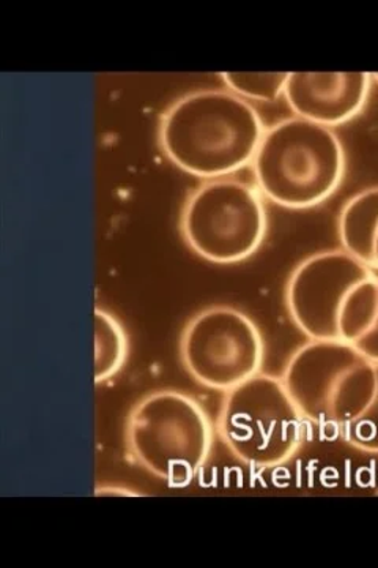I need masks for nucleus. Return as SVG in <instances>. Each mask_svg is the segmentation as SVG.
Listing matches in <instances>:
<instances>
[{
  "label": "nucleus",
  "mask_w": 378,
  "mask_h": 568,
  "mask_svg": "<svg viewBox=\"0 0 378 568\" xmlns=\"http://www.w3.org/2000/svg\"><path fill=\"white\" fill-rule=\"evenodd\" d=\"M339 339L378 365V275L351 291L339 320Z\"/></svg>",
  "instance_id": "nucleus-10"
},
{
  "label": "nucleus",
  "mask_w": 378,
  "mask_h": 568,
  "mask_svg": "<svg viewBox=\"0 0 378 568\" xmlns=\"http://www.w3.org/2000/svg\"><path fill=\"white\" fill-rule=\"evenodd\" d=\"M265 126L253 104L229 91L188 93L164 112L161 149L194 178H229L253 163Z\"/></svg>",
  "instance_id": "nucleus-1"
},
{
  "label": "nucleus",
  "mask_w": 378,
  "mask_h": 568,
  "mask_svg": "<svg viewBox=\"0 0 378 568\" xmlns=\"http://www.w3.org/2000/svg\"><path fill=\"white\" fill-rule=\"evenodd\" d=\"M227 91L243 100L275 102L286 91L289 73H223Z\"/></svg>",
  "instance_id": "nucleus-13"
},
{
  "label": "nucleus",
  "mask_w": 378,
  "mask_h": 568,
  "mask_svg": "<svg viewBox=\"0 0 378 568\" xmlns=\"http://www.w3.org/2000/svg\"><path fill=\"white\" fill-rule=\"evenodd\" d=\"M372 271L378 272V231L374 241Z\"/></svg>",
  "instance_id": "nucleus-15"
},
{
  "label": "nucleus",
  "mask_w": 378,
  "mask_h": 568,
  "mask_svg": "<svg viewBox=\"0 0 378 568\" xmlns=\"http://www.w3.org/2000/svg\"><path fill=\"white\" fill-rule=\"evenodd\" d=\"M280 379L305 420L344 428L372 403L378 365L349 343L310 339L292 355Z\"/></svg>",
  "instance_id": "nucleus-4"
},
{
  "label": "nucleus",
  "mask_w": 378,
  "mask_h": 568,
  "mask_svg": "<svg viewBox=\"0 0 378 568\" xmlns=\"http://www.w3.org/2000/svg\"><path fill=\"white\" fill-rule=\"evenodd\" d=\"M251 164L259 193L272 203L310 209L339 189L346 152L331 129L292 118L265 130Z\"/></svg>",
  "instance_id": "nucleus-2"
},
{
  "label": "nucleus",
  "mask_w": 378,
  "mask_h": 568,
  "mask_svg": "<svg viewBox=\"0 0 378 568\" xmlns=\"http://www.w3.org/2000/svg\"><path fill=\"white\" fill-rule=\"evenodd\" d=\"M370 80L369 73H289L284 97L295 118L331 129L361 112Z\"/></svg>",
  "instance_id": "nucleus-9"
},
{
  "label": "nucleus",
  "mask_w": 378,
  "mask_h": 568,
  "mask_svg": "<svg viewBox=\"0 0 378 568\" xmlns=\"http://www.w3.org/2000/svg\"><path fill=\"white\" fill-rule=\"evenodd\" d=\"M372 77L376 78V80L378 81V73L372 74Z\"/></svg>",
  "instance_id": "nucleus-16"
},
{
  "label": "nucleus",
  "mask_w": 378,
  "mask_h": 568,
  "mask_svg": "<svg viewBox=\"0 0 378 568\" xmlns=\"http://www.w3.org/2000/svg\"><path fill=\"white\" fill-rule=\"evenodd\" d=\"M303 422L283 379L259 373L226 392L218 426L239 462L269 469L294 457L303 440Z\"/></svg>",
  "instance_id": "nucleus-5"
},
{
  "label": "nucleus",
  "mask_w": 378,
  "mask_h": 568,
  "mask_svg": "<svg viewBox=\"0 0 378 568\" xmlns=\"http://www.w3.org/2000/svg\"><path fill=\"white\" fill-rule=\"evenodd\" d=\"M180 354L201 386L229 392L259 375L265 346L249 316L232 306H212L186 324Z\"/></svg>",
  "instance_id": "nucleus-7"
},
{
  "label": "nucleus",
  "mask_w": 378,
  "mask_h": 568,
  "mask_svg": "<svg viewBox=\"0 0 378 568\" xmlns=\"http://www.w3.org/2000/svg\"><path fill=\"white\" fill-rule=\"evenodd\" d=\"M376 274L344 250L313 254L287 284V308L310 339H339L344 305L357 284Z\"/></svg>",
  "instance_id": "nucleus-8"
},
{
  "label": "nucleus",
  "mask_w": 378,
  "mask_h": 568,
  "mask_svg": "<svg viewBox=\"0 0 378 568\" xmlns=\"http://www.w3.org/2000/svg\"><path fill=\"white\" fill-rule=\"evenodd\" d=\"M343 435L347 443L358 450L378 454V387L366 413L357 420L344 426Z\"/></svg>",
  "instance_id": "nucleus-14"
},
{
  "label": "nucleus",
  "mask_w": 378,
  "mask_h": 568,
  "mask_svg": "<svg viewBox=\"0 0 378 568\" xmlns=\"http://www.w3.org/2000/svg\"><path fill=\"white\" fill-rule=\"evenodd\" d=\"M126 443L137 465L171 488H185L207 463L213 429L193 396L161 390L131 410Z\"/></svg>",
  "instance_id": "nucleus-3"
},
{
  "label": "nucleus",
  "mask_w": 378,
  "mask_h": 568,
  "mask_svg": "<svg viewBox=\"0 0 378 568\" xmlns=\"http://www.w3.org/2000/svg\"><path fill=\"white\" fill-rule=\"evenodd\" d=\"M95 383L101 384L118 375L129 355V339L114 316L95 310Z\"/></svg>",
  "instance_id": "nucleus-12"
},
{
  "label": "nucleus",
  "mask_w": 378,
  "mask_h": 568,
  "mask_svg": "<svg viewBox=\"0 0 378 568\" xmlns=\"http://www.w3.org/2000/svg\"><path fill=\"white\" fill-rule=\"evenodd\" d=\"M338 230L344 252L372 268L374 241L378 231V186L347 201L340 211Z\"/></svg>",
  "instance_id": "nucleus-11"
},
{
  "label": "nucleus",
  "mask_w": 378,
  "mask_h": 568,
  "mask_svg": "<svg viewBox=\"0 0 378 568\" xmlns=\"http://www.w3.org/2000/svg\"><path fill=\"white\" fill-rule=\"evenodd\" d=\"M267 211L256 189L224 178L191 193L182 213L186 245L202 260L235 264L260 248L267 234Z\"/></svg>",
  "instance_id": "nucleus-6"
}]
</instances>
